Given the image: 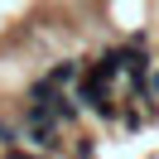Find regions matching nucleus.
<instances>
[{"mask_svg":"<svg viewBox=\"0 0 159 159\" xmlns=\"http://www.w3.org/2000/svg\"><path fill=\"white\" fill-rule=\"evenodd\" d=\"M145 97H159V68H154V77H149V87H145Z\"/></svg>","mask_w":159,"mask_h":159,"instance_id":"3","label":"nucleus"},{"mask_svg":"<svg viewBox=\"0 0 159 159\" xmlns=\"http://www.w3.org/2000/svg\"><path fill=\"white\" fill-rule=\"evenodd\" d=\"M20 125H15V120H5V116H0V149H15V145H20Z\"/></svg>","mask_w":159,"mask_h":159,"instance_id":"2","label":"nucleus"},{"mask_svg":"<svg viewBox=\"0 0 159 159\" xmlns=\"http://www.w3.org/2000/svg\"><path fill=\"white\" fill-rule=\"evenodd\" d=\"M77 77H82V63H77V58H58L48 72H43V82L58 87V92H72V87H77Z\"/></svg>","mask_w":159,"mask_h":159,"instance_id":"1","label":"nucleus"}]
</instances>
